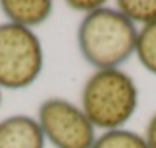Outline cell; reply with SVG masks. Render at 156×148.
Instances as JSON below:
<instances>
[{"mask_svg": "<svg viewBox=\"0 0 156 148\" xmlns=\"http://www.w3.org/2000/svg\"><path fill=\"white\" fill-rule=\"evenodd\" d=\"M138 31L116 8L104 5L84 15L78 25V50L95 70L121 69L136 52Z\"/></svg>", "mask_w": 156, "mask_h": 148, "instance_id": "obj_1", "label": "cell"}, {"mask_svg": "<svg viewBox=\"0 0 156 148\" xmlns=\"http://www.w3.org/2000/svg\"><path fill=\"white\" fill-rule=\"evenodd\" d=\"M139 92L122 69L94 70L81 89V108L97 130L124 128L135 116Z\"/></svg>", "mask_w": 156, "mask_h": 148, "instance_id": "obj_2", "label": "cell"}, {"mask_svg": "<svg viewBox=\"0 0 156 148\" xmlns=\"http://www.w3.org/2000/svg\"><path fill=\"white\" fill-rule=\"evenodd\" d=\"M44 67L41 40L32 29L0 23V89L23 90L32 86Z\"/></svg>", "mask_w": 156, "mask_h": 148, "instance_id": "obj_3", "label": "cell"}, {"mask_svg": "<svg viewBox=\"0 0 156 148\" xmlns=\"http://www.w3.org/2000/svg\"><path fill=\"white\" fill-rule=\"evenodd\" d=\"M37 122L44 140L55 148H92L98 137L81 105L64 98L44 99L38 107Z\"/></svg>", "mask_w": 156, "mask_h": 148, "instance_id": "obj_4", "label": "cell"}, {"mask_svg": "<svg viewBox=\"0 0 156 148\" xmlns=\"http://www.w3.org/2000/svg\"><path fill=\"white\" fill-rule=\"evenodd\" d=\"M46 140L35 118L12 115L0 121V148H44Z\"/></svg>", "mask_w": 156, "mask_h": 148, "instance_id": "obj_5", "label": "cell"}, {"mask_svg": "<svg viewBox=\"0 0 156 148\" xmlns=\"http://www.w3.org/2000/svg\"><path fill=\"white\" fill-rule=\"evenodd\" d=\"M0 11L9 23L32 29L49 20L54 5L49 0H3Z\"/></svg>", "mask_w": 156, "mask_h": 148, "instance_id": "obj_6", "label": "cell"}, {"mask_svg": "<svg viewBox=\"0 0 156 148\" xmlns=\"http://www.w3.org/2000/svg\"><path fill=\"white\" fill-rule=\"evenodd\" d=\"M115 8L135 26H148L156 22V0H119Z\"/></svg>", "mask_w": 156, "mask_h": 148, "instance_id": "obj_7", "label": "cell"}, {"mask_svg": "<svg viewBox=\"0 0 156 148\" xmlns=\"http://www.w3.org/2000/svg\"><path fill=\"white\" fill-rule=\"evenodd\" d=\"M135 57L147 72L156 75V22L138 31Z\"/></svg>", "mask_w": 156, "mask_h": 148, "instance_id": "obj_8", "label": "cell"}, {"mask_svg": "<svg viewBox=\"0 0 156 148\" xmlns=\"http://www.w3.org/2000/svg\"><path fill=\"white\" fill-rule=\"evenodd\" d=\"M92 148H148L145 143V139L142 134L119 128V130H110L103 131Z\"/></svg>", "mask_w": 156, "mask_h": 148, "instance_id": "obj_9", "label": "cell"}, {"mask_svg": "<svg viewBox=\"0 0 156 148\" xmlns=\"http://www.w3.org/2000/svg\"><path fill=\"white\" fill-rule=\"evenodd\" d=\"M104 5H107V3L106 2H98V0H89V2L87 0H83V2L81 0H70V2H67V6L70 9H73L76 12H83L84 15L103 8Z\"/></svg>", "mask_w": 156, "mask_h": 148, "instance_id": "obj_10", "label": "cell"}, {"mask_svg": "<svg viewBox=\"0 0 156 148\" xmlns=\"http://www.w3.org/2000/svg\"><path fill=\"white\" fill-rule=\"evenodd\" d=\"M144 139L148 148H156V113L151 115V118L147 122L145 131H144Z\"/></svg>", "mask_w": 156, "mask_h": 148, "instance_id": "obj_11", "label": "cell"}, {"mask_svg": "<svg viewBox=\"0 0 156 148\" xmlns=\"http://www.w3.org/2000/svg\"><path fill=\"white\" fill-rule=\"evenodd\" d=\"M0 104H2V89H0Z\"/></svg>", "mask_w": 156, "mask_h": 148, "instance_id": "obj_12", "label": "cell"}]
</instances>
